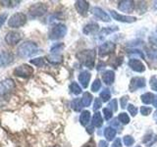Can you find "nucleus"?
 Listing matches in <instances>:
<instances>
[{"instance_id":"nucleus-25","label":"nucleus","mask_w":157,"mask_h":147,"mask_svg":"<svg viewBox=\"0 0 157 147\" xmlns=\"http://www.w3.org/2000/svg\"><path fill=\"white\" fill-rule=\"evenodd\" d=\"M140 98L142 103H144V104H151V103H154L155 101V95L150 92H146L144 94H142Z\"/></svg>"},{"instance_id":"nucleus-45","label":"nucleus","mask_w":157,"mask_h":147,"mask_svg":"<svg viewBox=\"0 0 157 147\" xmlns=\"http://www.w3.org/2000/svg\"><path fill=\"white\" fill-rule=\"evenodd\" d=\"M101 105H102V101L99 99V98H96L95 101H94V104H93V110L94 111L98 110L101 107Z\"/></svg>"},{"instance_id":"nucleus-15","label":"nucleus","mask_w":157,"mask_h":147,"mask_svg":"<svg viewBox=\"0 0 157 147\" xmlns=\"http://www.w3.org/2000/svg\"><path fill=\"white\" fill-rule=\"evenodd\" d=\"M128 64H129V67L132 70L136 73H144L145 71V66L139 59H131Z\"/></svg>"},{"instance_id":"nucleus-2","label":"nucleus","mask_w":157,"mask_h":147,"mask_svg":"<svg viewBox=\"0 0 157 147\" xmlns=\"http://www.w3.org/2000/svg\"><path fill=\"white\" fill-rule=\"evenodd\" d=\"M96 52L94 49H86V50H82L77 53V58L83 66H86L90 69L94 67L95 63Z\"/></svg>"},{"instance_id":"nucleus-18","label":"nucleus","mask_w":157,"mask_h":147,"mask_svg":"<svg viewBox=\"0 0 157 147\" xmlns=\"http://www.w3.org/2000/svg\"><path fill=\"white\" fill-rule=\"evenodd\" d=\"M98 28H99V26L96 23H90L85 26L82 32L86 36H90V34H94L98 32Z\"/></svg>"},{"instance_id":"nucleus-12","label":"nucleus","mask_w":157,"mask_h":147,"mask_svg":"<svg viewBox=\"0 0 157 147\" xmlns=\"http://www.w3.org/2000/svg\"><path fill=\"white\" fill-rule=\"evenodd\" d=\"M110 14L112 18L116 20L118 22H121V23H135L136 21V17H132V16H124V15H121L118 12L114 11V10H111Z\"/></svg>"},{"instance_id":"nucleus-53","label":"nucleus","mask_w":157,"mask_h":147,"mask_svg":"<svg viewBox=\"0 0 157 147\" xmlns=\"http://www.w3.org/2000/svg\"><path fill=\"white\" fill-rule=\"evenodd\" d=\"M51 147H60V146H58V145H54V146H51Z\"/></svg>"},{"instance_id":"nucleus-9","label":"nucleus","mask_w":157,"mask_h":147,"mask_svg":"<svg viewBox=\"0 0 157 147\" xmlns=\"http://www.w3.org/2000/svg\"><path fill=\"white\" fill-rule=\"evenodd\" d=\"M145 85H146V81L144 77H132L130 81L129 90L131 92H134L137 89H140V88H144Z\"/></svg>"},{"instance_id":"nucleus-51","label":"nucleus","mask_w":157,"mask_h":147,"mask_svg":"<svg viewBox=\"0 0 157 147\" xmlns=\"http://www.w3.org/2000/svg\"><path fill=\"white\" fill-rule=\"evenodd\" d=\"M154 121L156 122V124H157V110H156V112L154 113Z\"/></svg>"},{"instance_id":"nucleus-46","label":"nucleus","mask_w":157,"mask_h":147,"mask_svg":"<svg viewBox=\"0 0 157 147\" xmlns=\"http://www.w3.org/2000/svg\"><path fill=\"white\" fill-rule=\"evenodd\" d=\"M7 17H8L7 13H3V14L0 15V28H1V27L4 24V23L6 22Z\"/></svg>"},{"instance_id":"nucleus-55","label":"nucleus","mask_w":157,"mask_h":147,"mask_svg":"<svg viewBox=\"0 0 157 147\" xmlns=\"http://www.w3.org/2000/svg\"><path fill=\"white\" fill-rule=\"evenodd\" d=\"M156 32H157V29H156Z\"/></svg>"},{"instance_id":"nucleus-52","label":"nucleus","mask_w":157,"mask_h":147,"mask_svg":"<svg viewBox=\"0 0 157 147\" xmlns=\"http://www.w3.org/2000/svg\"><path fill=\"white\" fill-rule=\"evenodd\" d=\"M153 104H154V106H155V107H157V97L155 98V101H154Z\"/></svg>"},{"instance_id":"nucleus-19","label":"nucleus","mask_w":157,"mask_h":147,"mask_svg":"<svg viewBox=\"0 0 157 147\" xmlns=\"http://www.w3.org/2000/svg\"><path fill=\"white\" fill-rule=\"evenodd\" d=\"M102 80L104 81V83L106 85H112L113 82H114V80H115V73L109 70V71H105L103 73L102 75Z\"/></svg>"},{"instance_id":"nucleus-13","label":"nucleus","mask_w":157,"mask_h":147,"mask_svg":"<svg viewBox=\"0 0 157 147\" xmlns=\"http://www.w3.org/2000/svg\"><path fill=\"white\" fill-rule=\"evenodd\" d=\"M136 4L134 1L132 0H122L119 2L118 5V9L122 12H126V13H132L135 10Z\"/></svg>"},{"instance_id":"nucleus-29","label":"nucleus","mask_w":157,"mask_h":147,"mask_svg":"<svg viewBox=\"0 0 157 147\" xmlns=\"http://www.w3.org/2000/svg\"><path fill=\"white\" fill-rule=\"evenodd\" d=\"M31 64L36 66L38 68H41L45 65V58L44 57H38V58H34L31 60Z\"/></svg>"},{"instance_id":"nucleus-3","label":"nucleus","mask_w":157,"mask_h":147,"mask_svg":"<svg viewBox=\"0 0 157 147\" xmlns=\"http://www.w3.org/2000/svg\"><path fill=\"white\" fill-rule=\"evenodd\" d=\"M26 23H27V15L24 13L13 14L8 20V26L13 28H21Z\"/></svg>"},{"instance_id":"nucleus-21","label":"nucleus","mask_w":157,"mask_h":147,"mask_svg":"<svg viewBox=\"0 0 157 147\" xmlns=\"http://www.w3.org/2000/svg\"><path fill=\"white\" fill-rule=\"evenodd\" d=\"M90 122V112L85 110L82 112V114L80 116V124L82 126H86Z\"/></svg>"},{"instance_id":"nucleus-20","label":"nucleus","mask_w":157,"mask_h":147,"mask_svg":"<svg viewBox=\"0 0 157 147\" xmlns=\"http://www.w3.org/2000/svg\"><path fill=\"white\" fill-rule=\"evenodd\" d=\"M157 141V135L154 134L153 132H149V134H146L142 139V142L146 145V146H152L155 142Z\"/></svg>"},{"instance_id":"nucleus-16","label":"nucleus","mask_w":157,"mask_h":147,"mask_svg":"<svg viewBox=\"0 0 157 147\" xmlns=\"http://www.w3.org/2000/svg\"><path fill=\"white\" fill-rule=\"evenodd\" d=\"M75 8L78 14L82 15V16H85L88 11V8H90V3L85 1V0H78L75 3Z\"/></svg>"},{"instance_id":"nucleus-14","label":"nucleus","mask_w":157,"mask_h":147,"mask_svg":"<svg viewBox=\"0 0 157 147\" xmlns=\"http://www.w3.org/2000/svg\"><path fill=\"white\" fill-rule=\"evenodd\" d=\"M14 61V56L12 53L8 51L0 52V67H6Z\"/></svg>"},{"instance_id":"nucleus-39","label":"nucleus","mask_w":157,"mask_h":147,"mask_svg":"<svg viewBox=\"0 0 157 147\" xmlns=\"http://www.w3.org/2000/svg\"><path fill=\"white\" fill-rule=\"evenodd\" d=\"M145 50H146L147 55H148V58L156 60L157 59V51L156 50H151V49H149L148 47H145Z\"/></svg>"},{"instance_id":"nucleus-42","label":"nucleus","mask_w":157,"mask_h":147,"mask_svg":"<svg viewBox=\"0 0 157 147\" xmlns=\"http://www.w3.org/2000/svg\"><path fill=\"white\" fill-rule=\"evenodd\" d=\"M1 3L4 5V6L12 8V7H15V6H18L20 1H1Z\"/></svg>"},{"instance_id":"nucleus-33","label":"nucleus","mask_w":157,"mask_h":147,"mask_svg":"<svg viewBox=\"0 0 157 147\" xmlns=\"http://www.w3.org/2000/svg\"><path fill=\"white\" fill-rule=\"evenodd\" d=\"M118 120L120 121L121 124L128 125L130 123V117L128 116V114H126V113H120L119 116H118Z\"/></svg>"},{"instance_id":"nucleus-49","label":"nucleus","mask_w":157,"mask_h":147,"mask_svg":"<svg viewBox=\"0 0 157 147\" xmlns=\"http://www.w3.org/2000/svg\"><path fill=\"white\" fill-rule=\"evenodd\" d=\"M149 40H150V42H151L152 44H154V45L157 46V36H151V37L149 38Z\"/></svg>"},{"instance_id":"nucleus-48","label":"nucleus","mask_w":157,"mask_h":147,"mask_svg":"<svg viewBox=\"0 0 157 147\" xmlns=\"http://www.w3.org/2000/svg\"><path fill=\"white\" fill-rule=\"evenodd\" d=\"M97 147H108L107 141H105V140H100L99 142H98Z\"/></svg>"},{"instance_id":"nucleus-30","label":"nucleus","mask_w":157,"mask_h":147,"mask_svg":"<svg viewBox=\"0 0 157 147\" xmlns=\"http://www.w3.org/2000/svg\"><path fill=\"white\" fill-rule=\"evenodd\" d=\"M70 91L73 93V94H75V95H78V94H81V92H82V88L81 86L78 85L77 82L75 81H73L71 85H70Z\"/></svg>"},{"instance_id":"nucleus-27","label":"nucleus","mask_w":157,"mask_h":147,"mask_svg":"<svg viewBox=\"0 0 157 147\" xmlns=\"http://www.w3.org/2000/svg\"><path fill=\"white\" fill-rule=\"evenodd\" d=\"M92 95L90 94V92H85L82 95V106L83 107H88L91 104V101H92Z\"/></svg>"},{"instance_id":"nucleus-1","label":"nucleus","mask_w":157,"mask_h":147,"mask_svg":"<svg viewBox=\"0 0 157 147\" xmlns=\"http://www.w3.org/2000/svg\"><path fill=\"white\" fill-rule=\"evenodd\" d=\"M38 51V46L33 41H24L19 45L17 49V55L20 58H29L32 57Z\"/></svg>"},{"instance_id":"nucleus-44","label":"nucleus","mask_w":157,"mask_h":147,"mask_svg":"<svg viewBox=\"0 0 157 147\" xmlns=\"http://www.w3.org/2000/svg\"><path fill=\"white\" fill-rule=\"evenodd\" d=\"M109 109H111L113 112H116L118 110V101H117V99H113L109 103Z\"/></svg>"},{"instance_id":"nucleus-54","label":"nucleus","mask_w":157,"mask_h":147,"mask_svg":"<svg viewBox=\"0 0 157 147\" xmlns=\"http://www.w3.org/2000/svg\"><path fill=\"white\" fill-rule=\"evenodd\" d=\"M136 147H140V146H136Z\"/></svg>"},{"instance_id":"nucleus-5","label":"nucleus","mask_w":157,"mask_h":147,"mask_svg":"<svg viewBox=\"0 0 157 147\" xmlns=\"http://www.w3.org/2000/svg\"><path fill=\"white\" fill-rule=\"evenodd\" d=\"M47 12V6L44 3H36L29 9V15L31 18H38Z\"/></svg>"},{"instance_id":"nucleus-7","label":"nucleus","mask_w":157,"mask_h":147,"mask_svg":"<svg viewBox=\"0 0 157 147\" xmlns=\"http://www.w3.org/2000/svg\"><path fill=\"white\" fill-rule=\"evenodd\" d=\"M15 88V81L12 78H6L0 81V96H4Z\"/></svg>"},{"instance_id":"nucleus-47","label":"nucleus","mask_w":157,"mask_h":147,"mask_svg":"<svg viewBox=\"0 0 157 147\" xmlns=\"http://www.w3.org/2000/svg\"><path fill=\"white\" fill-rule=\"evenodd\" d=\"M111 147H122V141L120 138H116L114 142L112 143Z\"/></svg>"},{"instance_id":"nucleus-35","label":"nucleus","mask_w":157,"mask_h":147,"mask_svg":"<svg viewBox=\"0 0 157 147\" xmlns=\"http://www.w3.org/2000/svg\"><path fill=\"white\" fill-rule=\"evenodd\" d=\"M124 143H125V145L126 146H128V147H130V146H132V144L135 143V139H134V137H132V135H126L125 137H124Z\"/></svg>"},{"instance_id":"nucleus-17","label":"nucleus","mask_w":157,"mask_h":147,"mask_svg":"<svg viewBox=\"0 0 157 147\" xmlns=\"http://www.w3.org/2000/svg\"><path fill=\"white\" fill-rule=\"evenodd\" d=\"M91 75L90 72L87 71H82L78 75V81L81 82V85L83 88H86L88 86V82L90 81Z\"/></svg>"},{"instance_id":"nucleus-24","label":"nucleus","mask_w":157,"mask_h":147,"mask_svg":"<svg viewBox=\"0 0 157 147\" xmlns=\"http://www.w3.org/2000/svg\"><path fill=\"white\" fill-rule=\"evenodd\" d=\"M47 61L53 64V65H57V64H60L63 61V56L60 54H50V55L47 56Z\"/></svg>"},{"instance_id":"nucleus-34","label":"nucleus","mask_w":157,"mask_h":147,"mask_svg":"<svg viewBox=\"0 0 157 147\" xmlns=\"http://www.w3.org/2000/svg\"><path fill=\"white\" fill-rule=\"evenodd\" d=\"M101 88V81L99 78H96V80L93 81L92 85H91V91L93 92H96L98 91Z\"/></svg>"},{"instance_id":"nucleus-41","label":"nucleus","mask_w":157,"mask_h":147,"mask_svg":"<svg viewBox=\"0 0 157 147\" xmlns=\"http://www.w3.org/2000/svg\"><path fill=\"white\" fill-rule=\"evenodd\" d=\"M151 112H152V109L150 107H145V106H142L140 108V113H141V115L142 116H148L151 114Z\"/></svg>"},{"instance_id":"nucleus-26","label":"nucleus","mask_w":157,"mask_h":147,"mask_svg":"<svg viewBox=\"0 0 157 147\" xmlns=\"http://www.w3.org/2000/svg\"><path fill=\"white\" fill-rule=\"evenodd\" d=\"M92 126L94 127H100L103 125V119L99 112H96L92 117Z\"/></svg>"},{"instance_id":"nucleus-6","label":"nucleus","mask_w":157,"mask_h":147,"mask_svg":"<svg viewBox=\"0 0 157 147\" xmlns=\"http://www.w3.org/2000/svg\"><path fill=\"white\" fill-rule=\"evenodd\" d=\"M33 74V68L31 67L28 64H24L17 67L14 70V75L19 77H32Z\"/></svg>"},{"instance_id":"nucleus-28","label":"nucleus","mask_w":157,"mask_h":147,"mask_svg":"<svg viewBox=\"0 0 157 147\" xmlns=\"http://www.w3.org/2000/svg\"><path fill=\"white\" fill-rule=\"evenodd\" d=\"M71 107L74 111L76 112H80L81 109L83 107L82 106V99L80 98H76V99H74L71 103Z\"/></svg>"},{"instance_id":"nucleus-22","label":"nucleus","mask_w":157,"mask_h":147,"mask_svg":"<svg viewBox=\"0 0 157 147\" xmlns=\"http://www.w3.org/2000/svg\"><path fill=\"white\" fill-rule=\"evenodd\" d=\"M117 131L113 126H107L104 130V136L106 137V139L108 141H111L112 139L115 138Z\"/></svg>"},{"instance_id":"nucleus-32","label":"nucleus","mask_w":157,"mask_h":147,"mask_svg":"<svg viewBox=\"0 0 157 147\" xmlns=\"http://www.w3.org/2000/svg\"><path fill=\"white\" fill-rule=\"evenodd\" d=\"M100 98H101V101H103L104 103L107 102V101H109V99L111 98L110 90L108 89V88H105V89L100 93Z\"/></svg>"},{"instance_id":"nucleus-40","label":"nucleus","mask_w":157,"mask_h":147,"mask_svg":"<svg viewBox=\"0 0 157 147\" xmlns=\"http://www.w3.org/2000/svg\"><path fill=\"white\" fill-rule=\"evenodd\" d=\"M128 112L130 113L131 116L135 117V116L137 114V108H136L135 105H132V104H129V105H128Z\"/></svg>"},{"instance_id":"nucleus-43","label":"nucleus","mask_w":157,"mask_h":147,"mask_svg":"<svg viewBox=\"0 0 157 147\" xmlns=\"http://www.w3.org/2000/svg\"><path fill=\"white\" fill-rule=\"evenodd\" d=\"M128 100H129V96H127V95H124L123 97L120 98V106L122 109L126 108V106L128 104Z\"/></svg>"},{"instance_id":"nucleus-11","label":"nucleus","mask_w":157,"mask_h":147,"mask_svg":"<svg viewBox=\"0 0 157 147\" xmlns=\"http://www.w3.org/2000/svg\"><path fill=\"white\" fill-rule=\"evenodd\" d=\"M91 14L94 16L96 19L100 20L102 22H110L111 21V18L109 17V15H108L104 10H102L101 8L99 7H93L91 9Z\"/></svg>"},{"instance_id":"nucleus-4","label":"nucleus","mask_w":157,"mask_h":147,"mask_svg":"<svg viewBox=\"0 0 157 147\" xmlns=\"http://www.w3.org/2000/svg\"><path fill=\"white\" fill-rule=\"evenodd\" d=\"M67 33V27L64 24H57L52 28L50 32H49L48 37L51 40H57V39L63 38Z\"/></svg>"},{"instance_id":"nucleus-8","label":"nucleus","mask_w":157,"mask_h":147,"mask_svg":"<svg viewBox=\"0 0 157 147\" xmlns=\"http://www.w3.org/2000/svg\"><path fill=\"white\" fill-rule=\"evenodd\" d=\"M115 48H116L115 43H113L112 41H106L103 44H101L99 48H98V55L100 57H105L114 52Z\"/></svg>"},{"instance_id":"nucleus-50","label":"nucleus","mask_w":157,"mask_h":147,"mask_svg":"<svg viewBox=\"0 0 157 147\" xmlns=\"http://www.w3.org/2000/svg\"><path fill=\"white\" fill-rule=\"evenodd\" d=\"M92 126H90V129L87 127V132H90V134H92V131H93V130H92L93 127H92Z\"/></svg>"},{"instance_id":"nucleus-37","label":"nucleus","mask_w":157,"mask_h":147,"mask_svg":"<svg viewBox=\"0 0 157 147\" xmlns=\"http://www.w3.org/2000/svg\"><path fill=\"white\" fill-rule=\"evenodd\" d=\"M149 85H150V88L152 90L157 91V77L156 76H153V77H150Z\"/></svg>"},{"instance_id":"nucleus-10","label":"nucleus","mask_w":157,"mask_h":147,"mask_svg":"<svg viewBox=\"0 0 157 147\" xmlns=\"http://www.w3.org/2000/svg\"><path fill=\"white\" fill-rule=\"evenodd\" d=\"M21 39H22V33L16 31L9 32L5 36V41L9 45H16L17 43L21 41Z\"/></svg>"},{"instance_id":"nucleus-38","label":"nucleus","mask_w":157,"mask_h":147,"mask_svg":"<svg viewBox=\"0 0 157 147\" xmlns=\"http://www.w3.org/2000/svg\"><path fill=\"white\" fill-rule=\"evenodd\" d=\"M103 115H104V119L106 121H108L112 118L113 111L111 109H109V108H104V109H103Z\"/></svg>"},{"instance_id":"nucleus-31","label":"nucleus","mask_w":157,"mask_h":147,"mask_svg":"<svg viewBox=\"0 0 157 147\" xmlns=\"http://www.w3.org/2000/svg\"><path fill=\"white\" fill-rule=\"evenodd\" d=\"M64 47L65 46H64L63 43H55L51 47L50 52H51V54H59L64 49Z\"/></svg>"},{"instance_id":"nucleus-23","label":"nucleus","mask_w":157,"mask_h":147,"mask_svg":"<svg viewBox=\"0 0 157 147\" xmlns=\"http://www.w3.org/2000/svg\"><path fill=\"white\" fill-rule=\"evenodd\" d=\"M117 31H119V28L116 27V26L103 28L101 29V31L99 32V37L102 38V37H104V36H108V34L113 33V32H117Z\"/></svg>"},{"instance_id":"nucleus-36","label":"nucleus","mask_w":157,"mask_h":147,"mask_svg":"<svg viewBox=\"0 0 157 147\" xmlns=\"http://www.w3.org/2000/svg\"><path fill=\"white\" fill-rule=\"evenodd\" d=\"M127 53L129 54V55H139L141 58H144V52H141L140 49H130V50L127 51Z\"/></svg>"}]
</instances>
